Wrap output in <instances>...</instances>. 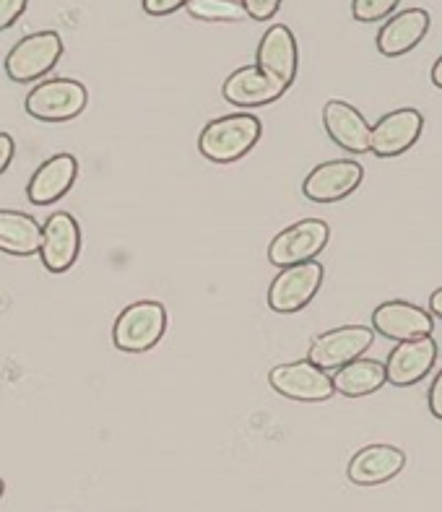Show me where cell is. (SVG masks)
Masks as SVG:
<instances>
[{"mask_svg": "<svg viewBox=\"0 0 442 512\" xmlns=\"http://www.w3.org/2000/svg\"><path fill=\"white\" fill-rule=\"evenodd\" d=\"M263 125L250 112H234V115L216 117L198 136V151L208 162L232 164L253 151L260 141Z\"/></svg>", "mask_w": 442, "mask_h": 512, "instance_id": "cell-1", "label": "cell"}, {"mask_svg": "<svg viewBox=\"0 0 442 512\" xmlns=\"http://www.w3.org/2000/svg\"><path fill=\"white\" fill-rule=\"evenodd\" d=\"M167 333V307L156 299H138L125 307L112 328V344L125 354L154 349Z\"/></svg>", "mask_w": 442, "mask_h": 512, "instance_id": "cell-2", "label": "cell"}, {"mask_svg": "<svg viewBox=\"0 0 442 512\" xmlns=\"http://www.w3.org/2000/svg\"><path fill=\"white\" fill-rule=\"evenodd\" d=\"M89 91L73 78H47L26 94L24 110L42 123H65L86 110Z\"/></svg>", "mask_w": 442, "mask_h": 512, "instance_id": "cell-3", "label": "cell"}, {"mask_svg": "<svg viewBox=\"0 0 442 512\" xmlns=\"http://www.w3.org/2000/svg\"><path fill=\"white\" fill-rule=\"evenodd\" d=\"M63 58V39L58 32L26 34L11 47L6 58V73L16 84H32L37 78L47 76Z\"/></svg>", "mask_w": 442, "mask_h": 512, "instance_id": "cell-4", "label": "cell"}, {"mask_svg": "<svg viewBox=\"0 0 442 512\" xmlns=\"http://www.w3.org/2000/svg\"><path fill=\"white\" fill-rule=\"evenodd\" d=\"M323 276L325 271L318 260L281 268L279 276L268 286V307L279 315H294V312L305 310L320 292Z\"/></svg>", "mask_w": 442, "mask_h": 512, "instance_id": "cell-5", "label": "cell"}, {"mask_svg": "<svg viewBox=\"0 0 442 512\" xmlns=\"http://www.w3.org/2000/svg\"><path fill=\"white\" fill-rule=\"evenodd\" d=\"M375 344V331L367 325H341L333 331L320 333L310 344L307 362L323 372H336L338 367L364 357V351Z\"/></svg>", "mask_w": 442, "mask_h": 512, "instance_id": "cell-6", "label": "cell"}, {"mask_svg": "<svg viewBox=\"0 0 442 512\" xmlns=\"http://www.w3.org/2000/svg\"><path fill=\"white\" fill-rule=\"evenodd\" d=\"M328 240H331V227L325 221L302 219L273 237L268 245V260L279 268L307 263L323 253Z\"/></svg>", "mask_w": 442, "mask_h": 512, "instance_id": "cell-7", "label": "cell"}, {"mask_svg": "<svg viewBox=\"0 0 442 512\" xmlns=\"http://www.w3.org/2000/svg\"><path fill=\"white\" fill-rule=\"evenodd\" d=\"M268 383L279 396L299 403H323L333 398V380L312 362H286L268 372Z\"/></svg>", "mask_w": 442, "mask_h": 512, "instance_id": "cell-8", "label": "cell"}, {"mask_svg": "<svg viewBox=\"0 0 442 512\" xmlns=\"http://www.w3.org/2000/svg\"><path fill=\"white\" fill-rule=\"evenodd\" d=\"M372 331L380 333L388 341H414V338L432 336L435 318L424 307L406 302V299H390L375 307L372 312Z\"/></svg>", "mask_w": 442, "mask_h": 512, "instance_id": "cell-9", "label": "cell"}, {"mask_svg": "<svg viewBox=\"0 0 442 512\" xmlns=\"http://www.w3.org/2000/svg\"><path fill=\"white\" fill-rule=\"evenodd\" d=\"M424 130L422 112L414 107H401L388 115H383L370 128V154L380 159H393L401 156L419 141Z\"/></svg>", "mask_w": 442, "mask_h": 512, "instance_id": "cell-10", "label": "cell"}, {"mask_svg": "<svg viewBox=\"0 0 442 512\" xmlns=\"http://www.w3.org/2000/svg\"><path fill=\"white\" fill-rule=\"evenodd\" d=\"M255 68L266 73L271 81L289 89L297 78L299 68V50L294 32L286 24H273L263 39L258 42V52H255Z\"/></svg>", "mask_w": 442, "mask_h": 512, "instance_id": "cell-11", "label": "cell"}, {"mask_svg": "<svg viewBox=\"0 0 442 512\" xmlns=\"http://www.w3.org/2000/svg\"><path fill=\"white\" fill-rule=\"evenodd\" d=\"M364 169L354 159H333L312 169L302 182V193L312 203H336L362 185Z\"/></svg>", "mask_w": 442, "mask_h": 512, "instance_id": "cell-12", "label": "cell"}, {"mask_svg": "<svg viewBox=\"0 0 442 512\" xmlns=\"http://www.w3.org/2000/svg\"><path fill=\"white\" fill-rule=\"evenodd\" d=\"M81 253V227L71 214L58 211L45 221L42 242H39V260L50 273H65Z\"/></svg>", "mask_w": 442, "mask_h": 512, "instance_id": "cell-13", "label": "cell"}, {"mask_svg": "<svg viewBox=\"0 0 442 512\" xmlns=\"http://www.w3.org/2000/svg\"><path fill=\"white\" fill-rule=\"evenodd\" d=\"M437 344L432 336L414 338V341H401L396 349L388 354L385 364V380L396 388H409V385L422 383L429 370L437 362Z\"/></svg>", "mask_w": 442, "mask_h": 512, "instance_id": "cell-14", "label": "cell"}, {"mask_svg": "<svg viewBox=\"0 0 442 512\" xmlns=\"http://www.w3.org/2000/svg\"><path fill=\"white\" fill-rule=\"evenodd\" d=\"M323 125L331 141L346 154H367L370 151L372 125L364 120V115L354 104L331 99L323 107Z\"/></svg>", "mask_w": 442, "mask_h": 512, "instance_id": "cell-15", "label": "cell"}, {"mask_svg": "<svg viewBox=\"0 0 442 512\" xmlns=\"http://www.w3.org/2000/svg\"><path fill=\"white\" fill-rule=\"evenodd\" d=\"M429 26H432L429 11H424V8H406V11L385 19V24L380 26L375 39L377 52L385 55V58H401V55L414 50L427 37Z\"/></svg>", "mask_w": 442, "mask_h": 512, "instance_id": "cell-16", "label": "cell"}, {"mask_svg": "<svg viewBox=\"0 0 442 512\" xmlns=\"http://www.w3.org/2000/svg\"><path fill=\"white\" fill-rule=\"evenodd\" d=\"M406 466V453L396 445H367L346 466V476L357 487H377L396 479Z\"/></svg>", "mask_w": 442, "mask_h": 512, "instance_id": "cell-17", "label": "cell"}, {"mask_svg": "<svg viewBox=\"0 0 442 512\" xmlns=\"http://www.w3.org/2000/svg\"><path fill=\"white\" fill-rule=\"evenodd\" d=\"M284 91L286 89H281L276 81H271L255 65H242V68L232 71V76H227V81L221 86V97L234 104V107L255 110V107H266V104L281 99Z\"/></svg>", "mask_w": 442, "mask_h": 512, "instance_id": "cell-18", "label": "cell"}, {"mask_svg": "<svg viewBox=\"0 0 442 512\" xmlns=\"http://www.w3.org/2000/svg\"><path fill=\"white\" fill-rule=\"evenodd\" d=\"M78 177V162L73 154H55L47 162L37 167L29 185H26V198L34 206H50V203L60 201L68 190L73 188V182Z\"/></svg>", "mask_w": 442, "mask_h": 512, "instance_id": "cell-19", "label": "cell"}, {"mask_svg": "<svg viewBox=\"0 0 442 512\" xmlns=\"http://www.w3.org/2000/svg\"><path fill=\"white\" fill-rule=\"evenodd\" d=\"M42 224L34 216L21 211H0V253L13 258H32L39 255Z\"/></svg>", "mask_w": 442, "mask_h": 512, "instance_id": "cell-20", "label": "cell"}, {"mask_svg": "<svg viewBox=\"0 0 442 512\" xmlns=\"http://www.w3.org/2000/svg\"><path fill=\"white\" fill-rule=\"evenodd\" d=\"M333 390L346 398H364L372 396L383 388L385 380V364L377 359H354V362L344 364L333 372Z\"/></svg>", "mask_w": 442, "mask_h": 512, "instance_id": "cell-21", "label": "cell"}, {"mask_svg": "<svg viewBox=\"0 0 442 512\" xmlns=\"http://www.w3.org/2000/svg\"><path fill=\"white\" fill-rule=\"evenodd\" d=\"M185 11L198 21L208 24H240L247 19L240 0H188Z\"/></svg>", "mask_w": 442, "mask_h": 512, "instance_id": "cell-22", "label": "cell"}, {"mask_svg": "<svg viewBox=\"0 0 442 512\" xmlns=\"http://www.w3.org/2000/svg\"><path fill=\"white\" fill-rule=\"evenodd\" d=\"M398 3L401 0H351V16L362 24H377L388 19Z\"/></svg>", "mask_w": 442, "mask_h": 512, "instance_id": "cell-23", "label": "cell"}, {"mask_svg": "<svg viewBox=\"0 0 442 512\" xmlns=\"http://www.w3.org/2000/svg\"><path fill=\"white\" fill-rule=\"evenodd\" d=\"M240 6L245 8L247 19L268 21L279 13L281 0H240Z\"/></svg>", "mask_w": 442, "mask_h": 512, "instance_id": "cell-24", "label": "cell"}, {"mask_svg": "<svg viewBox=\"0 0 442 512\" xmlns=\"http://www.w3.org/2000/svg\"><path fill=\"white\" fill-rule=\"evenodd\" d=\"M29 0H0V32L11 29L24 16Z\"/></svg>", "mask_w": 442, "mask_h": 512, "instance_id": "cell-25", "label": "cell"}, {"mask_svg": "<svg viewBox=\"0 0 442 512\" xmlns=\"http://www.w3.org/2000/svg\"><path fill=\"white\" fill-rule=\"evenodd\" d=\"M188 0H143V11L149 16H169V13L185 8Z\"/></svg>", "mask_w": 442, "mask_h": 512, "instance_id": "cell-26", "label": "cell"}, {"mask_svg": "<svg viewBox=\"0 0 442 512\" xmlns=\"http://www.w3.org/2000/svg\"><path fill=\"white\" fill-rule=\"evenodd\" d=\"M427 403H429V411H432V416L442 422V370L437 372L435 380H432V385H429Z\"/></svg>", "mask_w": 442, "mask_h": 512, "instance_id": "cell-27", "label": "cell"}, {"mask_svg": "<svg viewBox=\"0 0 442 512\" xmlns=\"http://www.w3.org/2000/svg\"><path fill=\"white\" fill-rule=\"evenodd\" d=\"M13 154H16V143H13V138L8 136V133L0 130V175H3L8 169V164L13 162Z\"/></svg>", "mask_w": 442, "mask_h": 512, "instance_id": "cell-28", "label": "cell"}, {"mask_svg": "<svg viewBox=\"0 0 442 512\" xmlns=\"http://www.w3.org/2000/svg\"><path fill=\"white\" fill-rule=\"evenodd\" d=\"M429 312H432V318L442 320V286L429 297Z\"/></svg>", "mask_w": 442, "mask_h": 512, "instance_id": "cell-29", "label": "cell"}, {"mask_svg": "<svg viewBox=\"0 0 442 512\" xmlns=\"http://www.w3.org/2000/svg\"><path fill=\"white\" fill-rule=\"evenodd\" d=\"M429 81H432V86L442 89V55L435 60V65H432V71H429Z\"/></svg>", "mask_w": 442, "mask_h": 512, "instance_id": "cell-30", "label": "cell"}, {"mask_svg": "<svg viewBox=\"0 0 442 512\" xmlns=\"http://www.w3.org/2000/svg\"><path fill=\"white\" fill-rule=\"evenodd\" d=\"M3 492H6V484H3V479H0V497H3Z\"/></svg>", "mask_w": 442, "mask_h": 512, "instance_id": "cell-31", "label": "cell"}]
</instances>
